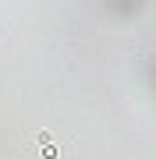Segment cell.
<instances>
[{
  "instance_id": "6da1fadb",
  "label": "cell",
  "mask_w": 156,
  "mask_h": 159,
  "mask_svg": "<svg viewBox=\"0 0 156 159\" xmlns=\"http://www.w3.org/2000/svg\"><path fill=\"white\" fill-rule=\"evenodd\" d=\"M68 152H71V145L57 142L53 131H35L18 145V159H68Z\"/></svg>"
},
{
  "instance_id": "7a4b0ae2",
  "label": "cell",
  "mask_w": 156,
  "mask_h": 159,
  "mask_svg": "<svg viewBox=\"0 0 156 159\" xmlns=\"http://www.w3.org/2000/svg\"><path fill=\"white\" fill-rule=\"evenodd\" d=\"M0 159H11V145H7L4 138H0Z\"/></svg>"
},
{
  "instance_id": "3957f363",
  "label": "cell",
  "mask_w": 156,
  "mask_h": 159,
  "mask_svg": "<svg viewBox=\"0 0 156 159\" xmlns=\"http://www.w3.org/2000/svg\"><path fill=\"white\" fill-rule=\"evenodd\" d=\"M4 35H11V25H7L4 18H0V39H4Z\"/></svg>"
}]
</instances>
